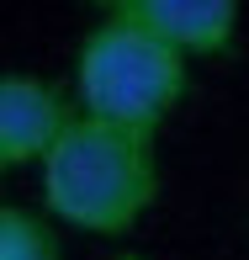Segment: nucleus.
<instances>
[{"instance_id":"20e7f679","label":"nucleus","mask_w":249,"mask_h":260,"mask_svg":"<svg viewBox=\"0 0 249 260\" xmlns=\"http://www.w3.org/2000/svg\"><path fill=\"white\" fill-rule=\"evenodd\" d=\"M75 117H80V106L53 80L6 69L0 75V170L43 165Z\"/></svg>"},{"instance_id":"7ed1b4c3","label":"nucleus","mask_w":249,"mask_h":260,"mask_svg":"<svg viewBox=\"0 0 249 260\" xmlns=\"http://www.w3.org/2000/svg\"><path fill=\"white\" fill-rule=\"evenodd\" d=\"M101 16H117L127 27L149 32L170 53L191 58H223L239 43L244 11L239 0H106Z\"/></svg>"},{"instance_id":"39448f33","label":"nucleus","mask_w":249,"mask_h":260,"mask_svg":"<svg viewBox=\"0 0 249 260\" xmlns=\"http://www.w3.org/2000/svg\"><path fill=\"white\" fill-rule=\"evenodd\" d=\"M0 260H64V244L48 218H38L32 207L0 202Z\"/></svg>"},{"instance_id":"f257e3e1","label":"nucleus","mask_w":249,"mask_h":260,"mask_svg":"<svg viewBox=\"0 0 249 260\" xmlns=\"http://www.w3.org/2000/svg\"><path fill=\"white\" fill-rule=\"evenodd\" d=\"M38 175L48 218L96 239H122L159 202V144L154 133L75 117Z\"/></svg>"},{"instance_id":"f03ea898","label":"nucleus","mask_w":249,"mask_h":260,"mask_svg":"<svg viewBox=\"0 0 249 260\" xmlns=\"http://www.w3.org/2000/svg\"><path fill=\"white\" fill-rule=\"evenodd\" d=\"M186 90H191V64L117 16H101L75 43V106H80V117L159 138V127L175 117Z\"/></svg>"},{"instance_id":"423d86ee","label":"nucleus","mask_w":249,"mask_h":260,"mask_svg":"<svg viewBox=\"0 0 249 260\" xmlns=\"http://www.w3.org/2000/svg\"><path fill=\"white\" fill-rule=\"evenodd\" d=\"M112 260H149V255H138V250H122V255H112Z\"/></svg>"}]
</instances>
